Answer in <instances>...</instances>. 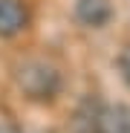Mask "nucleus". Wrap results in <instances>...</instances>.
Segmentation results:
<instances>
[{"label": "nucleus", "instance_id": "obj_6", "mask_svg": "<svg viewBox=\"0 0 130 133\" xmlns=\"http://www.w3.org/2000/svg\"><path fill=\"white\" fill-rule=\"evenodd\" d=\"M0 133H20L15 124H9V122H0Z\"/></svg>", "mask_w": 130, "mask_h": 133}, {"label": "nucleus", "instance_id": "obj_4", "mask_svg": "<svg viewBox=\"0 0 130 133\" xmlns=\"http://www.w3.org/2000/svg\"><path fill=\"white\" fill-rule=\"evenodd\" d=\"M29 26V9L23 0H0V38H15Z\"/></svg>", "mask_w": 130, "mask_h": 133}, {"label": "nucleus", "instance_id": "obj_1", "mask_svg": "<svg viewBox=\"0 0 130 133\" xmlns=\"http://www.w3.org/2000/svg\"><path fill=\"white\" fill-rule=\"evenodd\" d=\"M15 84L29 101L46 104V101L58 98L61 87H64V78H61V70L52 61H46V58H23L15 66Z\"/></svg>", "mask_w": 130, "mask_h": 133}, {"label": "nucleus", "instance_id": "obj_3", "mask_svg": "<svg viewBox=\"0 0 130 133\" xmlns=\"http://www.w3.org/2000/svg\"><path fill=\"white\" fill-rule=\"evenodd\" d=\"M75 20L87 29H104L113 20V3L110 0H75Z\"/></svg>", "mask_w": 130, "mask_h": 133}, {"label": "nucleus", "instance_id": "obj_2", "mask_svg": "<svg viewBox=\"0 0 130 133\" xmlns=\"http://www.w3.org/2000/svg\"><path fill=\"white\" fill-rule=\"evenodd\" d=\"M81 119V133H130V107L119 101L93 104V110Z\"/></svg>", "mask_w": 130, "mask_h": 133}, {"label": "nucleus", "instance_id": "obj_5", "mask_svg": "<svg viewBox=\"0 0 130 133\" xmlns=\"http://www.w3.org/2000/svg\"><path fill=\"white\" fill-rule=\"evenodd\" d=\"M116 66H119V75H121V81L130 87V46H124V49L119 52V58H116Z\"/></svg>", "mask_w": 130, "mask_h": 133}]
</instances>
